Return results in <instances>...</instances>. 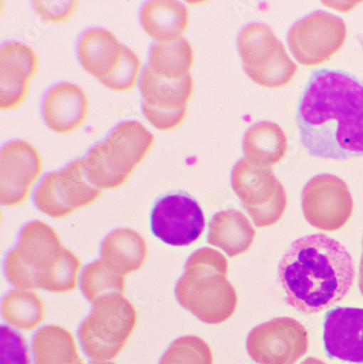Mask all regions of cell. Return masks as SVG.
Returning <instances> with one entry per match:
<instances>
[{"instance_id": "1", "label": "cell", "mask_w": 363, "mask_h": 364, "mask_svg": "<svg viewBox=\"0 0 363 364\" xmlns=\"http://www.w3.org/2000/svg\"><path fill=\"white\" fill-rule=\"evenodd\" d=\"M301 144L312 156L363 155V83L342 71H315L297 114Z\"/></svg>"}, {"instance_id": "2", "label": "cell", "mask_w": 363, "mask_h": 364, "mask_svg": "<svg viewBox=\"0 0 363 364\" xmlns=\"http://www.w3.org/2000/svg\"><path fill=\"white\" fill-rule=\"evenodd\" d=\"M354 259L344 245L323 234L291 245L278 265V280L289 306L315 314L342 301L354 285Z\"/></svg>"}, {"instance_id": "3", "label": "cell", "mask_w": 363, "mask_h": 364, "mask_svg": "<svg viewBox=\"0 0 363 364\" xmlns=\"http://www.w3.org/2000/svg\"><path fill=\"white\" fill-rule=\"evenodd\" d=\"M79 257L63 247L57 231L46 223H28L19 242L6 259V276L23 290L44 289L63 294L78 286Z\"/></svg>"}, {"instance_id": "4", "label": "cell", "mask_w": 363, "mask_h": 364, "mask_svg": "<svg viewBox=\"0 0 363 364\" xmlns=\"http://www.w3.org/2000/svg\"><path fill=\"white\" fill-rule=\"evenodd\" d=\"M228 261L221 252L202 247L189 257L175 288L182 308L205 324L219 325L233 316L238 304L228 278Z\"/></svg>"}, {"instance_id": "5", "label": "cell", "mask_w": 363, "mask_h": 364, "mask_svg": "<svg viewBox=\"0 0 363 364\" xmlns=\"http://www.w3.org/2000/svg\"><path fill=\"white\" fill-rule=\"evenodd\" d=\"M154 141V134L141 122H121L82 159L86 178L100 190L121 187L145 159Z\"/></svg>"}, {"instance_id": "6", "label": "cell", "mask_w": 363, "mask_h": 364, "mask_svg": "<svg viewBox=\"0 0 363 364\" xmlns=\"http://www.w3.org/2000/svg\"><path fill=\"white\" fill-rule=\"evenodd\" d=\"M137 321V310L124 294L102 296L78 332L83 353L90 361H112L126 347Z\"/></svg>"}, {"instance_id": "7", "label": "cell", "mask_w": 363, "mask_h": 364, "mask_svg": "<svg viewBox=\"0 0 363 364\" xmlns=\"http://www.w3.org/2000/svg\"><path fill=\"white\" fill-rule=\"evenodd\" d=\"M237 45L246 73L261 87H285L298 70L283 43L266 24L245 26L238 36Z\"/></svg>"}, {"instance_id": "8", "label": "cell", "mask_w": 363, "mask_h": 364, "mask_svg": "<svg viewBox=\"0 0 363 364\" xmlns=\"http://www.w3.org/2000/svg\"><path fill=\"white\" fill-rule=\"evenodd\" d=\"M231 187L258 228L280 222L287 205V196L272 168H264L242 159L231 171Z\"/></svg>"}, {"instance_id": "9", "label": "cell", "mask_w": 363, "mask_h": 364, "mask_svg": "<svg viewBox=\"0 0 363 364\" xmlns=\"http://www.w3.org/2000/svg\"><path fill=\"white\" fill-rule=\"evenodd\" d=\"M102 190L86 178L83 161H77L61 171L48 173L36 190L34 202L41 212L51 218H63L80 208L91 205Z\"/></svg>"}, {"instance_id": "10", "label": "cell", "mask_w": 363, "mask_h": 364, "mask_svg": "<svg viewBox=\"0 0 363 364\" xmlns=\"http://www.w3.org/2000/svg\"><path fill=\"white\" fill-rule=\"evenodd\" d=\"M346 38L347 26L340 18L315 11L293 24L288 33V45L299 63L315 67L340 50Z\"/></svg>"}, {"instance_id": "11", "label": "cell", "mask_w": 363, "mask_h": 364, "mask_svg": "<svg viewBox=\"0 0 363 364\" xmlns=\"http://www.w3.org/2000/svg\"><path fill=\"white\" fill-rule=\"evenodd\" d=\"M307 349L309 334L296 318H274L254 327L248 335V353L258 364H295Z\"/></svg>"}, {"instance_id": "12", "label": "cell", "mask_w": 363, "mask_h": 364, "mask_svg": "<svg viewBox=\"0 0 363 364\" xmlns=\"http://www.w3.org/2000/svg\"><path fill=\"white\" fill-rule=\"evenodd\" d=\"M194 87L191 75L172 81L155 75L147 65L140 80L145 118L161 131L177 128L186 117Z\"/></svg>"}, {"instance_id": "13", "label": "cell", "mask_w": 363, "mask_h": 364, "mask_svg": "<svg viewBox=\"0 0 363 364\" xmlns=\"http://www.w3.org/2000/svg\"><path fill=\"white\" fill-rule=\"evenodd\" d=\"M305 220L315 228L336 231L347 224L354 210L349 188L334 175L315 176L302 190Z\"/></svg>"}, {"instance_id": "14", "label": "cell", "mask_w": 363, "mask_h": 364, "mask_svg": "<svg viewBox=\"0 0 363 364\" xmlns=\"http://www.w3.org/2000/svg\"><path fill=\"white\" fill-rule=\"evenodd\" d=\"M205 216L198 202L184 193L159 198L151 215L154 236L172 247L192 245L202 236Z\"/></svg>"}, {"instance_id": "15", "label": "cell", "mask_w": 363, "mask_h": 364, "mask_svg": "<svg viewBox=\"0 0 363 364\" xmlns=\"http://www.w3.org/2000/svg\"><path fill=\"white\" fill-rule=\"evenodd\" d=\"M43 173L36 147L26 141L8 143L0 154V202L6 208L24 203Z\"/></svg>"}, {"instance_id": "16", "label": "cell", "mask_w": 363, "mask_h": 364, "mask_svg": "<svg viewBox=\"0 0 363 364\" xmlns=\"http://www.w3.org/2000/svg\"><path fill=\"white\" fill-rule=\"evenodd\" d=\"M38 71V55L21 42H9L0 50V108L14 110L26 101Z\"/></svg>"}, {"instance_id": "17", "label": "cell", "mask_w": 363, "mask_h": 364, "mask_svg": "<svg viewBox=\"0 0 363 364\" xmlns=\"http://www.w3.org/2000/svg\"><path fill=\"white\" fill-rule=\"evenodd\" d=\"M324 346L328 357L363 363V309L338 308L326 313Z\"/></svg>"}, {"instance_id": "18", "label": "cell", "mask_w": 363, "mask_h": 364, "mask_svg": "<svg viewBox=\"0 0 363 364\" xmlns=\"http://www.w3.org/2000/svg\"><path fill=\"white\" fill-rule=\"evenodd\" d=\"M89 100L79 85L65 82L51 87L43 102L45 122L57 134H71L85 122Z\"/></svg>"}, {"instance_id": "19", "label": "cell", "mask_w": 363, "mask_h": 364, "mask_svg": "<svg viewBox=\"0 0 363 364\" xmlns=\"http://www.w3.org/2000/svg\"><path fill=\"white\" fill-rule=\"evenodd\" d=\"M118 38L106 28L86 31L78 44V56L86 73L98 80L110 77L122 58Z\"/></svg>"}, {"instance_id": "20", "label": "cell", "mask_w": 363, "mask_h": 364, "mask_svg": "<svg viewBox=\"0 0 363 364\" xmlns=\"http://www.w3.org/2000/svg\"><path fill=\"white\" fill-rule=\"evenodd\" d=\"M141 24L147 36L161 44L182 40L189 26V10L172 0H152L141 10Z\"/></svg>"}, {"instance_id": "21", "label": "cell", "mask_w": 363, "mask_h": 364, "mask_svg": "<svg viewBox=\"0 0 363 364\" xmlns=\"http://www.w3.org/2000/svg\"><path fill=\"white\" fill-rule=\"evenodd\" d=\"M256 238L249 218L237 210L216 213L209 226L207 242L219 247L231 257L247 252Z\"/></svg>"}, {"instance_id": "22", "label": "cell", "mask_w": 363, "mask_h": 364, "mask_svg": "<svg viewBox=\"0 0 363 364\" xmlns=\"http://www.w3.org/2000/svg\"><path fill=\"white\" fill-rule=\"evenodd\" d=\"M100 255L110 269L126 276L143 267L147 255V241L133 229H116L102 241Z\"/></svg>"}, {"instance_id": "23", "label": "cell", "mask_w": 363, "mask_h": 364, "mask_svg": "<svg viewBox=\"0 0 363 364\" xmlns=\"http://www.w3.org/2000/svg\"><path fill=\"white\" fill-rule=\"evenodd\" d=\"M242 146L246 159L258 166L270 168L284 159L288 142L278 124L261 122L246 132Z\"/></svg>"}, {"instance_id": "24", "label": "cell", "mask_w": 363, "mask_h": 364, "mask_svg": "<svg viewBox=\"0 0 363 364\" xmlns=\"http://www.w3.org/2000/svg\"><path fill=\"white\" fill-rule=\"evenodd\" d=\"M36 364H82L75 337L58 325H47L33 339Z\"/></svg>"}, {"instance_id": "25", "label": "cell", "mask_w": 363, "mask_h": 364, "mask_svg": "<svg viewBox=\"0 0 363 364\" xmlns=\"http://www.w3.org/2000/svg\"><path fill=\"white\" fill-rule=\"evenodd\" d=\"M194 61L191 44L182 38L177 42L155 43L149 52V67L164 79L177 81L190 75Z\"/></svg>"}, {"instance_id": "26", "label": "cell", "mask_w": 363, "mask_h": 364, "mask_svg": "<svg viewBox=\"0 0 363 364\" xmlns=\"http://www.w3.org/2000/svg\"><path fill=\"white\" fill-rule=\"evenodd\" d=\"M1 316L16 328L32 331L44 321V302L36 292L14 290L3 300Z\"/></svg>"}, {"instance_id": "27", "label": "cell", "mask_w": 363, "mask_h": 364, "mask_svg": "<svg viewBox=\"0 0 363 364\" xmlns=\"http://www.w3.org/2000/svg\"><path fill=\"white\" fill-rule=\"evenodd\" d=\"M81 289L86 300L93 304L107 294H124L126 290V278L110 269L105 262L100 259L89 264L83 269Z\"/></svg>"}, {"instance_id": "28", "label": "cell", "mask_w": 363, "mask_h": 364, "mask_svg": "<svg viewBox=\"0 0 363 364\" xmlns=\"http://www.w3.org/2000/svg\"><path fill=\"white\" fill-rule=\"evenodd\" d=\"M159 364H214V357L206 341L189 335L172 341Z\"/></svg>"}, {"instance_id": "29", "label": "cell", "mask_w": 363, "mask_h": 364, "mask_svg": "<svg viewBox=\"0 0 363 364\" xmlns=\"http://www.w3.org/2000/svg\"><path fill=\"white\" fill-rule=\"evenodd\" d=\"M140 57L137 56L132 49L124 46L122 58L116 70L105 79L100 80L102 85L115 92H127L132 90L137 85L139 75H140Z\"/></svg>"}, {"instance_id": "30", "label": "cell", "mask_w": 363, "mask_h": 364, "mask_svg": "<svg viewBox=\"0 0 363 364\" xmlns=\"http://www.w3.org/2000/svg\"><path fill=\"white\" fill-rule=\"evenodd\" d=\"M1 364H30L28 346L19 333L9 326L0 327Z\"/></svg>"}, {"instance_id": "31", "label": "cell", "mask_w": 363, "mask_h": 364, "mask_svg": "<svg viewBox=\"0 0 363 364\" xmlns=\"http://www.w3.org/2000/svg\"><path fill=\"white\" fill-rule=\"evenodd\" d=\"M78 1H33L34 9L44 21L49 23H61L73 18L78 8Z\"/></svg>"}, {"instance_id": "32", "label": "cell", "mask_w": 363, "mask_h": 364, "mask_svg": "<svg viewBox=\"0 0 363 364\" xmlns=\"http://www.w3.org/2000/svg\"><path fill=\"white\" fill-rule=\"evenodd\" d=\"M359 289H360V292L363 296V252L362 257H361L360 274H359Z\"/></svg>"}, {"instance_id": "33", "label": "cell", "mask_w": 363, "mask_h": 364, "mask_svg": "<svg viewBox=\"0 0 363 364\" xmlns=\"http://www.w3.org/2000/svg\"><path fill=\"white\" fill-rule=\"evenodd\" d=\"M301 364H327L322 360L317 359V358H307L305 361L301 362Z\"/></svg>"}, {"instance_id": "34", "label": "cell", "mask_w": 363, "mask_h": 364, "mask_svg": "<svg viewBox=\"0 0 363 364\" xmlns=\"http://www.w3.org/2000/svg\"><path fill=\"white\" fill-rule=\"evenodd\" d=\"M84 364V363H82ZM91 364H116L112 361H91Z\"/></svg>"}]
</instances>
